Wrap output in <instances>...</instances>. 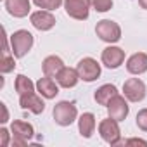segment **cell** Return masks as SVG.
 <instances>
[{
    "label": "cell",
    "mask_w": 147,
    "mask_h": 147,
    "mask_svg": "<svg viewBox=\"0 0 147 147\" xmlns=\"http://www.w3.org/2000/svg\"><path fill=\"white\" fill-rule=\"evenodd\" d=\"M33 47V35L28 30H18L11 35V50L12 54L21 59L24 57Z\"/></svg>",
    "instance_id": "6da1fadb"
},
{
    "label": "cell",
    "mask_w": 147,
    "mask_h": 147,
    "mask_svg": "<svg viewBox=\"0 0 147 147\" xmlns=\"http://www.w3.org/2000/svg\"><path fill=\"white\" fill-rule=\"evenodd\" d=\"M52 116H54V119H55L57 125H61V126H69L73 121L76 119L78 109H76V106L73 104V102L62 100V102H57V104L54 106Z\"/></svg>",
    "instance_id": "7a4b0ae2"
},
{
    "label": "cell",
    "mask_w": 147,
    "mask_h": 147,
    "mask_svg": "<svg viewBox=\"0 0 147 147\" xmlns=\"http://www.w3.org/2000/svg\"><path fill=\"white\" fill-rule=\"evenodd\" d=\"M95 33H97V36L102 42H107V43H116L121 38V28H119V24L114 23V21H111V19L99 21L97 26H95Z\"/></svg>",
    "instance_id": "3957f363"
},
{
    "label": "cell",
    "mask_w": 147,
    "mask_h": 147,
    "mask_svg": "<svg viewBox=\"0 0 147 147\" xmlns=\"http://www.w3.org/2000/svg\"><path fill=\"white\" fill-rule=\"evenodd\" d=\"M99 133L102 137V140H106L107 144L111 145H119V144H125L123 140H119V135H121V130L118 126V121L113 119V118H107V119H102L99 123Z\"/></svg>",
    "instance_id": "277c9868"
},
{
    "label": "cell",
    "mask_w": 147,
    "mask_h": 147,
    "mask_svg": "<svg viewBox=\"0 0 147 147\" xmlns=\"http://www.w3.org/2000/svg\"><path fill=\"white\" fill-rule=\"evenodd\" d=\"M90 5H92V0H64L66 14L78 21H85L88 18Z\"/></svg>",
    "instance_id": "5b68a950"
},
{
    "label": "cell",
    "mask_w": 147,
    "mask_h": 147,
    "mask_svg": "<svg viewBox=\"0 0 147 147\" xmlns=\"http://www.w3.org/2000/svg\"><path fill=\"white\" fill-rule=\"evenodd\" d=\"M76 69H78L80 80L88 82V83H90V82H95V80L100 76V64H99L95 59H92V57H83V59L78 62Z\"/></svg>",
    "instance_id": "8992f818"
},
{
    "label": "cell",
    "mask_w": 147,
    "mask_h": 147,
    "mask_svg": "<svg viewBox=\"0 0 147 147\" xmlns=\"http://www.w3.org/2000/svg\"><path fill=\"white\" fill-rule=\"evenodd\" d=\"M11 131H12V137H14V140H12L14 145H26V142L30 138H33V135H35L33 126L26 121H21V119L12 121Z\"/></svg>",
    "instance_id": "52a82bcc"
},
{
    "label": "cell",
    "mask_w": 147,
    "mask_h": 147,
    "mask_svg": "<svg viewBox=\"0 0 147 147\" xmlns=\"http://www.w3.org/2000/svg\"><path fill=\"white\" fill-rule=\"evenodd\" d=\"M123 92H125V97L130 100V102H140L145 99V94H147V88H145V83L138 78H130L125 82L123 85Z\"/></svg>",
    "instance_id": "ba28073f"
},
{
    "label": "cell",
    "mask_w": 147,
    "mask_h": 147,
    "mask_svg": "<svg viewBox=\"0 0 147 147\" xmlns=\"http://www.w3.org/2000/svg\"><path fill=\"white\" fill-rule=\"evenodd\" d=\"M107 113H109V118H113L116 121H123L128 116V113H130V107H128L125 97L114 95L109 100V104H107Z\"/></svg>",
    "instance_id": "9c48e42d"
},
{
    "label": "cell",
    "mask_w": 147,
    "mask_h": 147,
    "mask_svg": "<svg viewBox=\"0 0 147 147\" xmlns=\"http://www.w3.org/2000/svg\"><path fill=\"white\" fill-rule=\"evenodd\" d=\"M102 64L106 66V67H109V69H116V67H119L121 64H123V61H125V50L123 49H119V47H107V49H104L102 50Z\"/></svg>",
    "instance_id": "30bf717a"
},
{
    "label": "cell",
    "mask_w": 147,
    "mask_h": 147,
    "mask_svg": "<svg viewBox=\"0 0 147 147\" xmlns=\"http://www.w3.org/2000/svg\"><path fill=\"white\" fill-rule=\"evenodd\" d=\"M30 21L38 31H49L55 26V18L50 11H36L30 16Z\"/></svg>",
    "instance_id": "8fae6325"
},
{
    "label": "cell",
    "mask_w": 147,
    "mask_h": 147,
    "mask_svg": "<svg viewBox=\"0 0 147 147\" xmlns=\"http://www.w3.org/2000/svg\"><path fill=\"white\" fill-rule=\"evenodd\" d=\"M19 106H21L23 109L31 111L33 114H42V113L45 111V104H43V100H42L35 92H31V94H24V95H19Z\"/></svg>",
    "instance_id": "7c38bea8"
},
{
    "label": "cell",
    "mask_w": 147,
    "mask_h": 147,
    "mask_svg": "<svg viewBox=\"0 0 147 147\" xmlns=\"http://www.w3.org/2000/svg\"><path fill=\"white\" fill-rule=\"evenodd\" d=\"M59 87L62 88H73V87H76L78 80H80V75H78V69H73V67H62L59 73H57V76H55Z\"/></svg>",
    "instance_id": "4fadbf2b"
},
{
    "label": "cell",
    "mask_w": 147,
    "mask_h": 147,
    "mask_svg": "<svg viewBox=\"0 0 147 147\" xmlns=\"http://www.w3.org/2000/svg\"><path fill=\"white\" fill-rule=\"evenodd\" d=\"M126 69L131 75H142V73H145L147 71V54L137 52V54L130 55L126 61Z\"/></svg>",
    "instance_id": "5bb4252c"
},
{
    "label": "cell",
    "mask_w": 147,
    "mask_h": 147,
    "mask_svg": "<svg viewBox=\"0 0 147 147\" xmlns=\"http://www.w3.org/2000/svg\"><path fill=\"white\" fill-rule=\"evenodd\" d=\"M36 90L45 99H54L59 94V83H55L50 76H43L36 82Z\"/></svg>",
    "instance_id": "9a60e30c"
},
{
    "label": "cell",
    "mask_w": 147,
    "mask_h": 147,
    "mask_svg": "<svg viewBox=\"0 0 147 147\" xmlns=\"http://www.w3.org/2000/svg\"><path fill=\"white\" fill-rule=\"evenodd\" d=\"M5 9L14 18H24L30 14L31 4L30 0H5Z\"/></svg>",
    "instance_id": "2e32d148"
},
{
    "label": "cell",
    "mask_w": 147,
    "mask_h": 147,
    "mask_svg": "<svg viewBox=\"0 0 147 147\" xmlns=\"http://www.w3.org/2000/svg\"><path fill=\"white\" fill-rule=\"evenodd\" d=\"M64 67V62H62V59L61 57H57V55H49V57H45L43 59V62H42V69H43V75L45 76H57V73L61 71Z\"/></svg>",
    "instance_id": "e0dca14e"
},
{
    "label": "cell",
    "mask_w": 147,
    "mask_h": 147,
    "mask_svg": "<svg viewBox=\"0 0 147 147\" xmlns=\"http://www.w3.org/2000/svg\"><path fill=\"white\" fill-rule=\"evenodd\" d=\"M114 95H118V88H116L114 85L107 83V85H102L100 88H97V90H95L94 99H95V102H97L99 106H106V107H107L109 100H111Z\"/></svg>",
    "instance_id": "ac0fdd59"
},
{
    "label": "cell",
    "mask_w": 147,
    "mask_h": 147,
    "mask_svg": "<svg viewBox=\"0 0 147 147\" xmlns=\"http://www.w3.org/2000/svg\"><path fill=\"white\" fill-rule=\"evenodd\" d=\"M78 130H80L82 137L90 138L95 130V116L92 113H83L78 119Z\"/></svg>",
    "instance_id": "d6986e66"
},
{
    "label": "cell",
    "mask_w": 147,
    "mask_h": 147,
    "mask_svg": "<svg viewBox=\"0 0 147 147\" xmlns=\"http://www.w3.org/2000/svg\"><path fill=\"white\" fill-rule=\"evenodd\" d=\"M14 87H16V92H18L19 95H24V94H31V92H35V85H33V82H31L30 78H26L24 75H18V76H16V83H14Z\"/></svg>",
    "instance_id": "ffe728a7"
},
{
    "label": "cell",
    "mask_w": 147,
    "mask_h": 147,
    "mask_svg": "<svg viewBox=\"0 0 147 147\" xmlns=\"http://www.w3.org/2000/svg\"><path fill=\"white\" fill-rule=\"evenodd\" d=\"M33 4L40 9H45V11H55L61 7L62 0H33Z\"/></svg>",
    "instance_id": "44dd1931"
},
{
    "label": "cell",
    "mask_w": 147,
    "mask_h": 147,
    "mask_svg": "<svg viewBox=\"0 0 147 147\" xmlns=\"http://www.w3.org/2000/svg\"><path fill=\"white\" fill-rule=\"evenodd\" d=\"M14 54L11 55V54H7V55H4L2 57V61H0V71L2 73H11L14 67H16V61H14Z\"/></svg>",
    "instance_id": "7402d4cb"
},
{
    "label": "cell",
    "mask_w": 147,
    "mask_h": 147,
    "mask_svg": "<svg viewBox=\"0 0 147 147\" xmlns=\"http://www.w3.org/2000/svg\"><path fill=\"white\" fill-rule=\"evenodd\" d=\"M92 5L97 12H107L113 7V0H92Z\"/></svg>",
    "instance_id": "603a6c76"
},
{
    "label": "cell",
    "mask_w": 147,
    "mask_h": 147,
    "mask_svg": "<svg viewBox=\"0 0 147 147\" xmlns=\"http://www.w3.org/2000/svg\"><path fill=\"white\" fill-rule=\"evenodd\" d=\"M137 126L144 131H147V109H140L137 113Z\"/></svg>",
    "instance_id": "cb8c5ba5"
},
{
    "label": "cell",
    "mask_w": 147,
    "mask_h": 147,
    "mask_svg": "<svg viewBox=\"0 0 147 147\" xmlns=\"http://www.w3.org/2000/svg\"><path fill=\"white\" fill-rule=\"evenodd\" d=\"M0 145H2V147H7L9 145V131L5 128L0 130Z\"/></svg>",
    "instance_id": "d4e9b609"
},
{
    "label": "cell",
    "mask_w": 147,
    "mask_h": 147,
    "mask_svg": "<svg viewBox=\"0 0 147 147\" xmlns=\"http://www.w3.org/2000/svg\"><path fill=\"white\" fill-rule=\"evenodd\" d=\"M125 145H147V142L142 138H128L125 140Z\"/></svg>",
    "instance_id": "484cf974"
},
{
    "label": "cell",
    "mask_w": 147,
    "mask_h": 147,
    "mask_svg": "<svg viewBox=\"0 0 147 147\" xmlns=\"http://www.w3.org/2000/svg\"><path fill=\"white\" fill-rule=\"evenodd\" d=\"M2 111H4V118L0 119V121H2V123H5V121L9 119V113H7V107H5V104H2Z\"/></svg>",
    "instance_id": "4316f807"
},
{
    "label": "cell",
    "mask_w": 147,
    "mask_h": 147,
    "mask_svg": "<svg viewBox=\"0 0 147 147\" xmlns=\"http://www.w3.org/2000/svg\"><path fill=\"white\" fill-rule=\"evenodd\" d=\"M138 5H140L142 9H145V11H147V0H138Z\"/></svg>",
    "instance_id": "83f0119b"
}]
</instances>
